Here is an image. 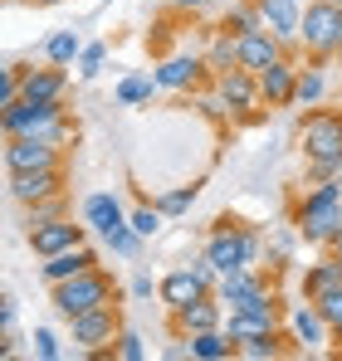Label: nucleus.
<instances>
[{"mask_svg": "<svg viewBox=\"0 0 342 361\" xmlns=\"http://www.w3.org/2000/svg\"><path fill=\"white\" fill-rule=\"evenodd\" d=\"M293 225H298V240L333 244V235L342 230V185H338V176H333V180H318V185L298 200Z\"/></svg>", "mask_w": 342, "mask_h": 361, "instance_id": "nucleus-1", "label": "nucleus"}, {"mask_svg": "<svg viewBox=\"0 0 342 361\" xmlns=\"http://www.w3.org/2000/svg\"><path fill=\"white\" fill-rule=\"evenodd\" d=\"M303 157H308V176L333 180L342 171V113H308L303 122Z\"/></svg>", "mask_w": 342, "mask_h": 361, "instance_id": "nucleus-2", "label": "nucleus"}, {"mask_svg": "<svg viewBox=\"0 0 342 361\" xmlns=\"http://www.w3.org/2000/svg\"><path fill=\"white\" fill-rule=\"evenodd\" d=\"M298 44L313 54V63L338 59V49H342V5L338 0H308V5H303Z\"/></svg>", "mask_w": 342, "mask_h": 361, "instance_id": "nucleus-3", "label": "nucleus"}, {"mask_svg": "<svg viewBox=\"0 0 342 361\" xmlns=\"http://www.w3.org/2000/svg\"><path fill=\"white\" fill-rule=\"evenodd\" d=\"M206 259L220 269V274H235V269H254L259 264V230L249 225H235V220H220L206 240Z\"/></svg>", "mask_w": 342, "mask_h": 361, "instance_id": "nucleus-4", "label": "nucleus"}, {"mask_svg": "<svg viewBox=\"0 0 342 361\" xmlns=\"http://www.w3.org/2000/svg\"><path fill=\"white\" fill-rule=\"evenodd\" d=\"M117 302V283L103 274V269H88L78 279H64L54 283V307L64 317H78V312H93V307H108Z\"/></svg>", "mask_w": 342, "mask_h": 361, "instance_id": "nucleus-5", "label": "nucleus"}, {"mask_svg": "<svg viewBox=\"0 0 342 361\" xmlns=\"http://www.w3.org/2000/svg\"><path fill=\"white\" fill-rule=\"evenodd\" d=\"M69 327H73V342L88 352L93 361H108L117 357V337H122V312H117V302L108 307H93V312H78V317H69Z\"/></svg>", "mask_w": 342, "mask_h": 361, "instance_id": "nucleus-6", "label": "nucleus"}, {"mask_svg": "<svg viewBox=\"0 0 342 361\" xmlns=\"http://www.w3.org/2000/svg\"><path fill=\"white\" fill-rule=\"evenodd\" d=\"M59 118H64V103H30V98H20V103L0 108L5 137H45Z\"/></svg>", "mask_w": 342, "mask_h": 361, "instance_id": "nucleus-7", "label": "nucleus"}, {"mask_svg": "<svg viewBox=\"0 0 342 361\" xmlns=\"http://www.w3.org/2000/svg\"><path fill=\"white\" fill-rule=\"evenodd\" d=\"M64 166L54 137H5V171H45Z\"/></svg>", "mask_w": 342, "mask_h": 361, "instance_id": "nucleus-8", "label": "nucleus"}, {"mask_svg": "<svg viewBox=\"0 0 342 361\" xmlns=\"http://www.w3.org/2000/svg\"><path fill=\"white\" fill-rule=\"evenodd\" d=\"M216 93L225 98V108L240 113V118H249L254 103H264V98H259V73H249V68H225V73H216Z\"/></svg>", "mask_w": 342, "mask_h": 361, "instance_id": "nucleus-9", "label": "nucleus"}, {"mask_svg": "<svg viewBox=\"0 0 342 361\" xmlns=\"http://www.w3.org/2000/svg\"><path fill=\"white\" fill-rule=\"evenodd\" d=\"M171 327H176L181 337H191V332H211V327H225V302H220V293H206V298L186 302V307H171Z\"/></svg>", "mask_w": 342, "mask_h": 361, "instance_id": "nucleus-10", "label": "nucleus"}, {"mask_svg": "<svg viewBox=\"0 0 342 361\" xmlns=\"http://www.w3.org/2000/svg\"><path fill=\"white\" fill-rule=\"evenodd\" d=\"M64 190V166H45V171H10V200L20 205H40Z\"/></svg>", "mask_w": 342, "mask_h": 361, "instance_id": "nucleus-11", "label": "nucleus"}, {"mask_svg": "<svg viewBox=\"0 0 342 361\" xmlns=\"http://www.w3.org/2000/svg\"><path fill=\"white\" fill-rule=\"evenodd\" d=\"M73 244H83V225H73V220H64V215H54V220H45V225L30 230V249H35L40 259H54V254L73 249Z\"/></svg>", "mask_w": 342, "mask_h": 361, "instance_id": "nucleus-12", "label": "nucleus"}, {"mask_svg": "<svg viewBox=\"0 0 342 361\" xmlns=\"http://www.w3.org/2000/svg\"><path fill=\"white\" fill-rule=\"evenodd\" d=\"M274 59H284V39H279V35H269L264 25H259V30H249V35H240V68L264 73Z\"/></svg>", "mask_w": 342, "mask_h": 361, "instance_id": "nucleus-13", "label": "nucleus"}, {"mask_svg": "<svg viewBox=\"0 0 342 361\" xmlns=\"http://www.w3.org/2000/svg\"><path fill=\"white\" fill-rule=\"evenodd\" d=\"M254 5H259V20H264L269 35H279L284 44L298 39V25H303V5L308 0H254Z\"/></svg>", "mask_w": 342, "mask_h": 361, "instance_id": "nucleus-14", "label": "nucleus"}, {"mask_svg": "<svg viewBox=\"0 0 342 361\" xmlns=\"http://www.w3.org/2000/svg\"><path fill=\"white\" fill-rule=\"evenodd\" d=\"M88 269H98V254H93L88 244H73V249H64V254H54V259H45V264H40V279L54 288V283L78 279V274H88Z\"/></svg>", "mask_w": 342, "mask_h": 361, "instance_id": "nucleus-15", "label": "nucleus"}, {"mask_svg": "<svg viewBox=\"0 0 342 361\" xmlns=\"http://www.w3.org/2000/svg\"><path fill=\"white\" fill-rule=\"evenodd\" d=\"M83 220H88V230H98L103 240H113V235H122L132 220L122 215V205H117V195H108V190H98V195H88L83 200Z\"/></svg>", "mask_w": 342, "mask_h": 361, "instance_id": "nucleus-16", "label": "nucleus"}, {"mask_svg": "<svg viewBox=\"0 0 342 361\" xmlns=\"http://www.w3.org/2000/svg\"><path fill=\"white\" fill-rule=\"evenodd\" d=\"M293 88H298V68L288 63V54L274 59L259 73V98H264L269 108H288V103H293Z\"/></svg>", "mask_w": 342, "mask_h": 361, "instance_id": "nucleus-17", "label": "nucleus"}, {"mask_svg": "<svg viewBox=\"0 0 342 361\" xmlns=\"http://www.w3.org/2000/svg\"><path fill=\"white\" fill-rule=\"evenodd\" d=\"M206 73H211V63H206V59H196V54H171V59L157 68V83L171 88V93H186V88H196Z\"/></svg>", "mask_w": 342, "mask_h": 361, "instance_id": "nucleus-18", "label": "nucleus"}, {"mask_svg": "<svg viewBox=\"0 0 342 361\" xmlns=\"http://www.w3.org/2000/svg\"><path fill=\"white\" fill-rule=\"evenodd\" d=\"M157 293H162V302H167V307H186V302L206 298V293H211V283H206L196 269H171L167 279L157 283Z\"/></svg>", "mask_w": 342, "mask_h": 361, "instance_id": "nucleus-19", "label": "nucleus"}, {"mask_svg": "<svg viewBox=\"0 0 342 361\" xmlns=\"http://www.w3.org/2000/svg\"><path fill=\"white\" fill-rule=\"evenodd\" d=\"M64 88H69V73L59 63H49V68H25L20 98H30V103H64Z\"/></svg>", "mask_w": 342, "mask_h": 361, "instance_id": "nucleus-20", "label": "nucleus"}, {"mask_svg": "<svg viewBox=\"0 0 342 361\" xmlns=\"http://www.w3.org/2000/svg\"><path fill=\"white\" fill-rule=\"evenodd\" d=\"M342 288V259H318V264H308V274H303V298L308 302H318V298H328V293H338Z\"/></svg>", "mask_w": 342, "mask_h": 361, "instance_id": "nucleus-21", "label": "nucleus"}, {"mask_svg": "<svg viewBox=\"0 0 342 361\" xmlns=\"http://www.w3.org/2000/svg\"><path fill=\"white\" fill-rule=\"evenodd\" d=\"M288 322H293V337H298L303 347H323V342H328V332H333V327H328V317L318 312V302L293 307V317H288Z\"/></svg>", "mask_w": 342, "mask_h": 361, "instance_id": "nucleus-22", "label": "nucleus"}, {"mask_svg": "<svg viewBox=\"0 0 342 361\" xmlns=\"http://www.w3.org/2000/svg\"><path fill=\"white\" fill-rule=\"evenodd\" d=\"M186 342H191V357H201V361H230V357H240V342H230L225 327H211V332H191Z\"/></svg>", "mask_w": 342, "mask_h": 361, "instance_id": "nucleus-23", "label": "nucleus"}, {"mask_svg": "<svg viewBox=\"0 0 342 361\" xmlns=\"http://www.w3.org/2000/svg\"><path fill=\"white\" fill-rule=\"evenodd\" d=\"M264 332H279V317H264V312H225L230 342H249V337H264Z\"/></svg>", "mask_w": 342, "mask_h": 361, "instance_id": "nucleus-24", "label": "nucleus"}, {"mask_svg": "<svg viewBox=\"0 0 342 361\" xmlns=\"http://www.w3.org/2000/svg\"><path fill=\"white\" fill-rule=\"evenodd\" d=\"M259 25H264V20H259V5H254V0H230L225 20H220V30L235 35V39H240V35H249V30H259Z\"/></svg>", "mask_w": 342, "mask_h": 361, "instance_id": "nucleus-25", "label": "nucleus"}, {"mask_svg": "<svg viewBox=\"0 0 342 361\" xmlns=\"http://www.w3.org/2000/svg\"><path fill=\"white\" fill-rule=\"evenodd\" d=\"M157 88H162L157 73H132V78L117 83V103H122V108H142V103H152Z\"/></svg>", "mask_w": 342, "mask_h": 361, "instance_id": "nucleus-26", "label": "nucleus"}, {"mask_svg": "<svg viewBox=\"0 0 342 361\" xmlns=\"http://www.w3.org/2000/svg\"><path fill=\"white\" fill-rule=\"evenodd\" d=\"M206 63H211V73L240 68V39L225 35V30H216V39H211V49H206Z\"/></svg>", "mask_w": 342, "mask_h": 361, "instance_id": "nucleus-27", "label": "nucleus"}, {"mask_svg": "<svg viewBox=\"0 0 342 361\" xmlns=\"http://www.w3.org/2000/svg\"><path fill=\"white\" fill-rule=\"evenodd\" d=\"M323 93H328V83H323V68H318V63L298 68V88H293V103H303V108H318V103H323Z\"/></svg>", "mask_w": 342, "mask_h": 361, "instance_id": "nucleus-28", "label": "nucleus"}, {"mask_svg": "<svg viewBox=\"0 0 342 361\" xmlns=\"http://www.w3.org/2000/svg\"><path fill=\"white\" fill-rule=\"evenodd\" d=\"M78 54H83V39H78L73 30H59V35H49V44H45V59L59 63V68H69Z\"/></svg>", "mask_w": 342, "mask_h": 361, "instance_id": "nucleus-29", "label": "nucleus"}, {"mask_svg": "<svg viewBox=\"0 0 342 361\" xmlns=\"http://www.w3.org/2000/svg\"><path fill=\"white\" fill-rule=\"evenodd\" d=\"M279 352H284V347H279V332H264V337L240 342V357H249V361H274Z\"/></svg>", "mask_w": 342, "mask_h": 361, "instance_id": "nucleus-30", "label": "nucleus"}, {"mask_svg": "<svg viewBox=\"0 0 342 361\" xmlns=\"http://www.w3.org/2000/svg\"><path fill=\"white\" fill-rule=\"evenodd\" d=\"M20 88H25V63H5L0 68V108L20 103Z\"/></svg>", "mask_w": 342, "mask_h": 361, "instance_id": "nucleus-31", "label": "nucleus"}, {"mask_svg": "<svg viewBox=\"0 0 342 361\" xmlns=\"http://www.w3.org/2000/svg\"><path fill=\"white\" fill-rule=\"evenodd\" d=\"M127 220H132V230H137L142 240H152V235L162 230V205H142V210H132Z\"/></svg>", "mask_w": 342, "mask_h": 361, "instance_id": "nucleus-32", "label": "nucleus"}, {"mask_svg": "<svg viewBox=\"0 0 342 361\" xmlns=\"http://www.w3.org/2000/svg\"><path fill=\"white\" fill-rule=\"evenodd\" d=\"M103 59H108V49H103V44H88V49L78 54V78H98V73H103Z\"/></svg>", "mask_w": 342, "mask_h": 361, "instance_id": "nucleus-33", "label": "nucleus"}, {"mask_svg": "<svg viewBox=\"0 0 342 361\" xmlns=\"http://www.w3.org/2000/svg\"><path fill=\"white\" fill-rule=\"evenodd\" d=\"M191 200H196V185H181V190H167L157 205H162V215H181V210H191Z\"/></svg>", "mask_w": 342, "mask_h": 361, "instance_id": "nucleus-34", "label": "nucleus"}, {"mask_svg": "<svg viewBox=\"0 0 342 361\" xmlns=\"http://www.w3.org/2000/svg\"><path fill=\"white\" fill-rule=\"evenodd\" d=\"M318 312L328 317L333 337H342V288H338V293H328V298H318Z\"/></svg>", "mask_w": 342, "mask_h": 361, "instance_id": "nucleus-35", "label": "nucleus"}, {"mask_svg": "<svg viewBox=\"0 0 342 361\" xmlns=\"http://www.w3.org/2000/svg\"><path fill=\"white\" fill-rule=\"evenodd\" d=\"M113 352H117L122 361H142V357H147L142 337H137V332H127V327H122V337H117V347H113Z\"/></svg>", "mask_w": 342, "mask_h": 361, "instance_id": "nucleus-36", "label": "nucleus"}, {"mask_svg": "<svg viewBox=\"0 0 342 361\" xmlns=\"http://www.w3.org/2000/svg\"><path fill=\"white\" fill-rule=\"evenodd\" d=\"M35 357H45V361L59 357V337L49 332V327H35Z\"/></svg>", "mask_w": 342, "mask_h": 361, "instance_id": "nucleus-37", "label": "nucleus"}, {"mask_svg": "<svg viewBox=\"0 0 342 361\" xmlns=\"http://www.w3.org/2000/svg\"><path fill=\"white\" fill-rule=\"evenodd\" d=\"M152 288H157V283H152L147 274H137V279H132V293H137V298H152Z\"/></svg>", "mask_w": 342, "mask_h": 361, "instance_id": "nucleus-38", "label": "nucleus"}, {"mask_svg": "<svg viewBox=\"0 0 342 361\" xmlns=\"http://www.w3.org/2000/svg\"><path fill=\"white\" fill-rule=\"evenodd\" d=\"M171 5H176V10H191V15H196V10H206L211 0H171Z\"/></svg>", "mask_w": 342, "mask_h": 361, "instance_id": "nucleus-39", "label": "nucleus"}, {"mask_svg": "<svg viewBox=\"0 0 342 361\" xmlns=\"http://www.w3.org/2000/svg\"><path fill=\"white\" fill-rule=\"evenodd\" d=\"M288 249H293V240H288V235H279V240H274V259H288Z\"/></svg>", "mask_w": 342, "mask_h": 361, "instance_id": "nucleus-40", "label": "nucleus"}, {"mask_svg": "<svg viewBox=\"0 0 342 361\" xmlns=\"http://www.w3.org/2000/svg\"><path fill=\"white\" fill-rule=\"evenodd\" d=\"M328 249H333V259H342V230L333 235V244H328Z\"/></svg>", "mask_w": 342, "mask_h": 361, "instance_id": "nucleus-41", "label": "nucleus"}, {"mask_svg": "<svg viewBox=\"0 0 342 361\" xmlns=\"http://www.w3.org/2000/svg\"><path fill=\"white\" fill-rule=\"evenodd\" d=\"M35 5H59V0H35Z\"/></svg>", "mask_w": 342, "mask_h": 361, "instance_id": "nucleus-42", "label": "nucleus"}, {"mask_svg": "<svg viewBox=\"0 0 342 361\" xmlns=\"http://www.w3.org/2000/svg\"><path fill=\"white\" fill-rule=\"evenodd\" d=\"M338 63H342V49H338Z\"/></svg>", "mask_w": 342, "mask_h": 361, "instance_id": "nucleus-43", "label": "nucleus"}, {"mask_svg": "<svg viewBox=\"0 0 342 361\" xmlns=\"http://www.w3.org/2000/svg\"><path fill=\"white\" fill-rule=\"evenodd\" d=\"M338 5H342V0H338Z\"/></svg>", "mask_w": 342, "mask_h": 361, "instance_id": "nucleus-44", "label": "nucleus"}]
</instances>
